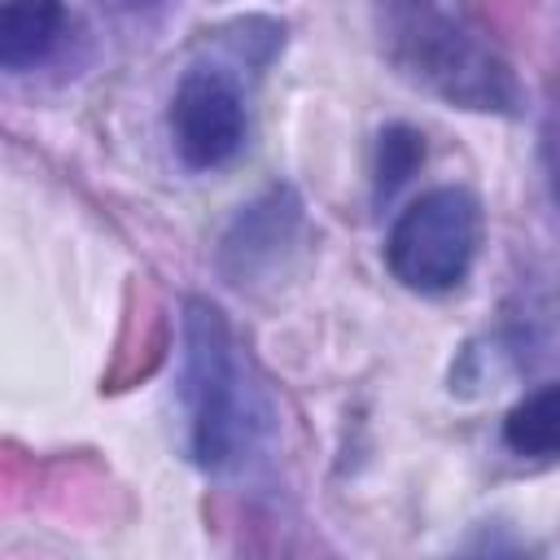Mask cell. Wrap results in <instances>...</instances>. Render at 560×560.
<instances>
[{"mask_svg":"<svg viewBox=\"0 0 560 560\" xmlns=\"http://www.w3.org/2000/svg\"><path fill=\"white\" fill-rule=\"evenodd\" d=\"M179 402L188 455L206 472L241 468L271 429L267 394L241 359L232 319L210 298H188L179 315Z\"/></svg>","mask_w":560,"mask_h":560,"instance_id":"cell-2","label":"cell"},{"mask_svg":"<svg viewBox=\"0 0 560 560\" xmlns=\"http://www.w3.org/2000/svg\"><path fill=\"white\" fill-rule=\"evenodd\" d=\"M298 228H302V206L289 188L276 184V188L258 192L249 206L236 210L232 228L223 232V245H219L223 271L236 284H245V280L280 267V258L298 241Z\"/></svg>","mask_w":560,"mask_h":560,"instance_id":"cell-5","label":"cell"},{"mask_svg":"<svg viewBox=\"0 0 560 560\" xmlns=\"http://www.w3.org/2000/svg\"><path fill=\"white\" fill-rule=\"evenodd\" d=\"M424 162V136L407 122H389L376 136V162H372V197L385 206Z\"/></svg>","mask_w":560,"mask_h":560,"instance_id":"cell-8","label":"cell"},{"mask_svg":"<svg viewBox=\"0 0 560 560\" xmlns=\"http://www.w3.org/2000/svg\"><path fill=\"white\" fill-rule=\"evenodd\" d=\"M503 446L521 459H560V381L521 394L503 411Z\"/></svg>","mask_w":560,"mask_h":560,"instance_id":"cell-7","label":"cell"},{"mask_svg":"<svg viewBox=\"0 0 560 560\" xmlns=\"http://www.w3.org/2000/svg\"><path fill=\"white\" fill-rule=\"evenodd\" d=\"M372 26L389 70L416 92L494 118L525 114L512 61L451 0H372Z\"/></svg>","mask_w":560,"mask_h":560,"instance_id":"cell-1","label":"cell"},{"mask_svg":"<svg viewBox=\"0 0 560 560\" xmlns=\"http://www.w3.org/2000/svg\"><path fill=\"white\" fill-rule=\"evenodd\" d=\"M166 131L188 171L228 166L249 140V109L236 74L223 66H188L171 92Z\"/></svg>","mask_w":560,"mask_h":560,"instance_id":"cell-4","label":"cell"},{"mask_svg":"<svg viewBox=\"0 0 560 560\" xmlns=\"http://www.w3.org/2000/svg\"><path fill=\"white\" fill-rule=\"evenodd\" d=\"M481 236L486 214L477 192L464 184H438L394 214L385 232V267L402 289L420 298H442L472 276Z\"/></svg>","mask_w":560,"mask_h":560,"instance_id":"cell-3","label":"cell"},{"mask_svg":"<svg viewBox=\"0 0 560 560\" xmlns=\"http://www.w3.org/2000/svg\"><path fill=\"white\" fill-rule=\"evenodd\" d=\"M70 35V13L61 0H4L0 9V66L26 74L57 57Z\"/></svg>","mask_w":560,"mask_h":560,"instance_id":"cell-6","label":"cell"}]
</instances>
